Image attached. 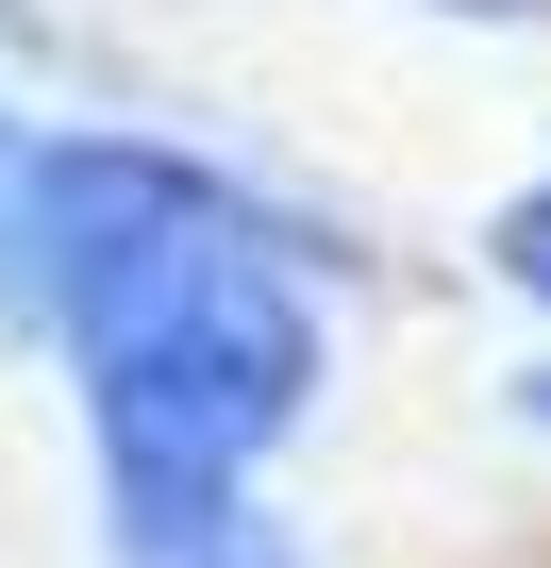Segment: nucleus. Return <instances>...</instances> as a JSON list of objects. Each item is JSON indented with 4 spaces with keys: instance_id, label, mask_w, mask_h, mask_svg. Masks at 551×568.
<instances>
[{
    "instance_id": "nucleus-1",
    "label": "nucleus",
    "mask_w": 551,
    "mask_h": 568,
    "mask_svg": "<svg viewBox=\"0 0 551 568\" xmlns=\"http://www.w3.org/2000/svg\"><path fill=\"white\" fill-rule=\"evenodd\" d=\"M0 302L68 335L118 485H251L318 385L285 234L167 151H0Z\"/></svg>"
},
{
    "instance_id": "nucleus-2",
    "label": "nucleus",
    "mask_w": 551,
    "mask_h": 568,
    "mask_svg": "<svg viewBox=\"0 0 551 568\" xmlns=\"http://www.w3.org/2000/svg\"><path fill=\"white\" fill-rule=\"evenodd\" d=\"M518 284H551V201H534V217H518Z\"/></svg>"
}]
</instances>
